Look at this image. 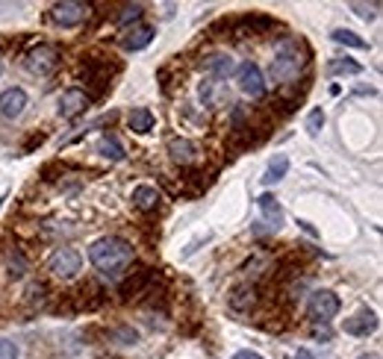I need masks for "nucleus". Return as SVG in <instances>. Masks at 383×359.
I'll return each mask as SVG.
<instances>
[{
  "mask_svg": "<svg viewBox=\"0 0 383 359\" xmlns=\"http://www.w3.org/2000/svg\"><path fill=\"white\" fill-rule=\"evenodd\" d=\"M322 127H324V112H322V110H313L310 115H306V133H310V136H319Z\"/></svg>",
  "mask_w": 383,
  "mask_h": 359,
  "instance_id": "obj_26",
  "label": "nucleus"
},
{
  "mask_svg": "<svg viewBox=\"0 0 383 359\" xmlns=\"http://www.w3.org/2000/svg\"><path fill=\"white\" fill-rule=\"evenodd\" d=\"M168 154L171 159L177 162V165H192L195 159H198V145L189 139H171L168 141Z\"/></svg>",
  "mask_w": 383,
  "mask_h": 359,
  "instance_id": "obj_13",
  "label": "nucleus"
},
{
  "mask_svg": "<svg viewBox=\"0 0 383 359\" xmlns=\"http://www.w3.org/2000/svg\"><path fill=\"white\" fill-rule=\"evenodd\" d=\"M295 359H315L310 351H298V356H295Z\"/></svg>",
  "mask_w": 383,
  "mask_h": 359,
  "instance_id": "obj_30",
  "label": "nucleus"
},
{
  "mask_svg": "<svg viewBox=\"0 0 383 359\" xmlns=\"http://www.w3.org/2000/svg\"><path fill=\"white\" fill-rule=\"evenodd\" d=\"M153 280V271L150 268H141V271H136L133 277H127L124 283H121V289H118V295L121 298H133V295H141L145 291V286Z\"/></svg>",
  "mask_w": 383,
  "mask_h": 359,
  "instance_id": "obj_14",
  "label": "nucleus"
},
{
  "mask_svg": "<svg viewBox=\"0 0 383 359\" xmlns=\"http://www.w3.org/2000/svg\"><path fill=\"white\" fill-rule=\"evenodd\" d=\"M351 9H354V12L363 18V21H375L380 6H377V3H371V6H369V3H351Z\"/></svg>",
  "mask_w": 383,
  "mask_h": 359,
  "instance_id": "obj_27",
  "label": "nucleus"
},
{
  "mask_svg": "<svg viewBox=\"0 0 383 359\" xmlns=\"http://www.w3.org/2000/svg\"><path fill=\"white\" fill-rule=\"evenodd\" d=\"M127 124H130L133 133L145 136V133H150V130H153V112L145 110V106H139V110H133V112L127 115Z\"/></svg>",
  "mask_w": 383,
  "mask_h": 359,
  "instance_id": "obj_17",
  "label": "nucleus"
},
{
  "mask_svg": "<svg viewBox=\"0 0 383 359\" xmlns=\"http://www.w3.org/2000/svg\"><path fill=\"white\" fill-rule=\"evenodd\" d=\"M133 206L141 212H150V209H157L159 206V192L153 189V186H136L133 189Z\"/></svg>",
  "mask_w": 383,
  "mask_h": 359,
  "instance_id": "obj_16",
  "label": "nucleus"
},
{
  "mask_svg": "<svg viewBox=\"0 0 383 359\" xmlns=\"http://www.w3.org/2000/svg\"><path fill=\"white\" fill-rule=\"evenodd\" d=\"M153 27H148V24H136V27H130L124 36H121V45L127 48V50H145L150 41H153Z\"/></svg>",
  "mask_w": 383,
  "mask_h": 359,
  "instance_id": "obj_12",
  "label": "nucleus"
},
{
  "mask_svg": "<svg viewBox=\"0 0 383 359\" xmlns=\"http://www.w3.org/2000/svg\"><path fill=\"white\" fill-rule=\"evenodd\" d=\"M342 330L348 336H371L377 330V315L371 309H360L357 315H351V318H345Z\"/></svg>",
  "mask_w": 383,
  "mask_h": 359,
  "instance_id": "obj_9",
  "label": "nucleus"
},
{
  "mask_svg": "<svg viewBox=\"0 0 383 359\" xmlns=\"http://www.w3.org/2000/svg\"><path fill=\"white\" fill-rule=\"evenodd\" d=\"M236 77H239V89H242L248 97H262L266 94V80H262V71L257 62H245L236 68Z\"/></svg>",
  "mask_w": 383,
  "mask_h": 359,
  "instance_id": "obj_7",
  "label": "nucleus"
},
{
  "mask_svg": "<svg viewBox=\"0 0 383 359\" xmlns=\"http://www.w3.org/2000/svg\"><path fill=\"white\" fill-rule=\"evenodd\" d=\"M339 309H342V300H339L336 291H331V289L313 291L310 303H306V315H310L315 324H327L331 318H336Z\"/></svg>",
  "mask_w": 383,
  "mask_h": 359,
  "instance_id": "obj_3",
  "label": "nucleus"
},
{
  "mask_svg": "<svg viewBox=\"0 0 383 359\" xmlns=\"http://www.w3.org/2000/svg\"><path fill=\"white\" fill-rule=\"evenodd\" d=\"M327 71H331L333 77H345V74H348V77H354V74H363V65L345 57V59H333L331 65H327Z\"/></svg>",
  "mask_w": 383,
  "mask_h": 359,
  "instance_id": "obj_24",
  "label": "nucleus"
},
{
  "mask_svg": "<svg viewBox=\"0 0 383 359\" xmlns=\"http://www.w3.org/2000/svg\"><path fill=\"white\" fill-rule=\"evenodd\" d=\"M0 74H3V62H0Z\"/></svg>",
  "mask_w": 383,
  "mask_h": 359,
  "instance_id": "obj_32",
  "label": "nucleus"
},
{
  "mask_svg": "<svg viewBox=\"0 0 383 359\" xmlns=\"http://www.w3.org/2000/svg\"><path fill=\"white\" fill-rule=\"evenodd\" d=\"M259 209H262V215H266V218L271 221V227H280L283 209H280V203H277L275 194H262V198H259Z\"/></svg>",
  "mask_w": 383,
  "mask_h": 359,
  "instance_id": "obj_21",
  "label": "nucleus"
},
{
  "mask_svg": "<svg viewBox=\"0 0 383 359\" xmlns=\"http://www.w3.org/2000/svg\"><path fill=\"white\" fill-rule=\"evenodd\" d=\"M86 110H89V94H86L83 89H68L59 97V115L68 118V121L77 115H83Z\"/></svg>",
  "mask_w": 383,
  "mask_h": 359,
  "instance_id": "obj_8",
  "label": "nucleus"
},
{
  "mask_svg": "<svg viewBox=\"0 0 383 359\" xmlns=\"http://www.w3.org/2000/svg\"><path fill=\"white\" fill-rule=\"evenodd\" d=\"M24 106H27V92L18 89V85H12V89H6L0 94V115L9 118V121L24 112Z\"/></svg>",
  "mask_w": 383,
  "mask_h": 359,
  "instance_id": "obj_10",
  "label": "nucleus"
},
{
  "mask_svg": "<svg viewBox=\"0 0 383 359\" xmlns=\"http://www.w3.org/2000/svg\"><path fill=\"white\" fill-rule=\"evenodd\" d=\"M201 101L206 106H222V103H227V85L222 80H204L201 83Z\"/></svg>",
  "mask_w": 383,
  "mask_h": 359,
  "instance_id": "obj_15",
  "label": "nucleus"
},
{
  "mask_svg": "<svg viewBox=\"0 0 383 359\" xmlns=\"http://www.w3.org/2000/svg\"><path fill=\"white\" fill-rule=\"evenodd\" d=\"M254 356H257V353H251V351H242V353H236L233 359H254Z\"/></svg>",
  "mask_w": 383,
  "mask_h": 359,
  "instance_id": "obj_29",
  "label": "nucleus"
},
{
  "mask_svg": "<svg viewBox=\"0 0 383 359\" xmlns=\"http://www.w3.org/2000/svg\"><path fill=\"white\" fill-rule=\"evenodd\" d=\"M141 15H145V6L141 3H127V6H121V12L115 15V24L118 27H130V24H139L141 21Z\"/></svg>",
  "mask_w": 383,
  "mask_h": 359,
  "instance_id": "obj_22",
  "label": "nucleus"
},
{
  "mask_svg": "<svg viewBox=\"0 0 383 359\" xmlns=\"http://www.w3.org/2000/svg\"><path fill=\"white\" fill-rule=\"evenodd\" d=\"M97 154L106 156V159H112V162H118V159H124V147L118 145L115 136H101V141H97Z\"/></svg>",
  "mask_w": 383,
  "mask_h": 359,
  "instance_id": "obj_23",
  "label": "nucleus"
},
{
  "mask_svg": "<svg viewBox=\"0 0 383 359\" xmlns=\"http://www.w3.org/2000/svg\"><path fill=\"white\" fill-rule=\"evenodd\" d=\"M89 259L104 277H121L127 265L133 263V247L118 236H106L89 247Z\"/></svg>",
  "mask_w": 383,
  "mask_h": 359,
  "instance_id": "obj_1",
  "label": "nucleus"
},
{
  "mask_svg": "<svg viewBox=\"0 0 383 359\" xmlns=\"http://www.w3.org/2000/svg\"><path fill=\"white\" fill-rule=\"evenodd\" d=\"M204 68L213 74V80H230L236 74V59L230 57V53H213V57L204 59Z\"/></svg>",
  "mask_w": 383,
  "mask_h": 359,
  "instance_id": "obj_11",
  "label": "nucleus"
},
{
  "mask_svg": "<svg viewBox=\"0 0 383 359\" xmlns=\"http://www.w3.org/2000/svg\"><path fill=\"white\" fill-rule=\"evenodd\" d=\"M24 65H27L32 74L45 77V74H50L59 65V50L53 48V45H39V48H32L27 57H24Z\"/></svg>",
  "mask_w": 383,
  "mask_h": 359,
  "instance_id": "obj_6",
  "label": "nucleus"
},
{
  "mask_svg": "<svg viewBox=\"0 0 383 359\" xmlns=\"http://www.w3.org/2000/svg\"><path fill=\"white\" fill-rule=\"evenodd\" d=\"M6 265H9V277H24L27 274V259L18 250H6Z\"/></svg>",
  "mask_w": 383,
  "mask_h": 359,
  "instance_id": "obj_25",
  "label": "nucleus"
},
{
  "mask_svg": "<svg viewBox=\"0 0 383 359\" xmlns=\"http://www.w3.org/2000/svg\"><path fill=\"white\" fill-rule=\"evenodd\" d=\"M331 39L336 41V45H345V48H354V50H366L369 48V41L360 39L354 30H342V27H339V30L331 32Z\"/></svg>",
  "mask_w": 383,
  "mask_h": 359,
  "instance_id": "obj_19",
  "label": "nucleus"
},
{
  "mask_svg": "<svg viewBox=\"0 0 383 359\" xmlns=\"http://www.w3.org/2000/svg\"><path fill=\"white\" fill-rule=\"evenodd\" d=\"M254 359H262V356H254Z\"/></svg>",
  "mask_w": 383,
  "mask_h": 359,
  "instance_id": "obj_33",
  "label": "nucleus"
},
{
  "mask_svg": "<svg viewBox=\"0 0 383 359\" xmlns=\"http://www.w3.org/2000/svg\"><path fill=\"white\" fill-rule=\"evenodd\" d=\"M254 300H257V289L254 286H236L233 295H230V307H233V309H248V307H254Z\"/></svg>",
  "mask_w": 383,
  "mask_h": 359,
  "instance_id": "obj_20",
  "label": "nucleus"
},
{
  "mask_svg": "<svg viewBox=\"0 0 383 359\" xmlns=\"http://www.w3.org/2000/svg\"><path fill=\"white\" fill-rule=\"evenodd\" d=\"M48 265L53 271V277L71 280V277H77V271L83 268V256L77 254L74 247H59V250H53V256H50Z\"/></svg>",
  "mask_w": 383,
  "mask_h": 359,
  "instance_id": "obj_5",
  "label": "nucleus"
},
{
  "mask_svg": "<svg viewBox=\"0 0 383 359\" xmlns=\"http://www.w3.org/2000/svg\"><path fill=\"white\" fill-rule=\"evenodd\" d=\"M0 359H18V347H15V342L0 339Z\"/></svg>",
  "mask_w": 383,
  "mask_h": 359,
  "instance_id": "obj_28",
  "label": "nucleus"
},
{
  "mask_svg": "<svg viewBox=\"0 0 383 359\" xmlns=\"http://www.w3.org/2000/svg\"><path fill=\"white\" fill-rule=\"evenodd\" d=\"M92 12V6L89 3H80V0H62V3H57L50 9V21L57 27H77V24H83L86 18H89Z\"/></svg>",
  "mask_w": 383,
  "mask_h": 359,
  "instance_id": "obj_4",
  "label": "nucleus"
},
{
  "mask_svg": "<svg viewBox=\"0 0 383 359\" xmlns=\"http://www.w3.org/2000/svg\"><path fill=\"white\" fill-rule=\"evenodd\" d=\"M360 359H380V353H363Z\"/></svg>",
  "mask_w": 383,
  "mask_h": 359,
  "instance_id": "obj_31",
  "label": "nucleus"
},
{
  "mask_svg": "<svg viewBox=\"0 0 383 359\" xmlns=\"http://www.w3.org/2000/svg\"><path fill=\"white\" fill-rule=\"evenodd\" d=\"M286 171H289V156H286V154H277L275 159L268 162L262 183H266V186H275V183H280L283 177H286Z\"/></svg>",
  "mask_w": 383,
  "mask_h": 359,
  "instance_id": "obj_18",
  "label": "nucleus"
},
{
  "mask_svg": "<svg viewBox=\"0 0 383 359\" xmlns=\"http://www.w3.org/2000/svg\"><path fill=\"white\" fill-rule=\"evenodd\" d=\"M306 65V53L295 39L280 41L275 50V59H271V80L275 83H289L301 74V68Z\"/></svg>",
  "mask_w": 383,
  "mask_h": 359,
  "instance_id": "obj_2",
  "label": "nucleus"
}]
</instances>
